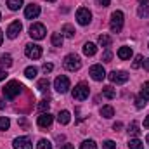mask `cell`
Wrapping results in <instances>:
<instances>
[{"instance_id": "6", "label": "cell", "mask_w": 149, "mask_h": 149, "mask_svg": "<svg viewBox=\"0 0 149 149\" xmlns=\"http://www.w3.org/2000/svg\"><path fill=\"white\" fill-rule=\"evenodd\" d=\"M88 94H90V88L87 83H78L73 88V99H76V101H85L88 97Z\"/></svg>"}, {"instance_id": "26", "label": "cell", "mask_w": 149, "mask_h": 149, "mask_svg": "<svg viewBox=\"0 0 149 149\" xmlns=\"http://www.w3.org/2000/svg\"><path fill=\"white\" fill-rule=\"evenodd\" d=\"M128 134H130V135H135V137H137V135L141 134V130H139V125H137V121H132V123L128 125Z\"/></svg>"}, {"instance_id": "32", "label": "cell", "mask_w": 149, "mask_h": 149, "mask_svg": "<svg viewBox=\"0 0 149 149\" xmlns=\"http://www.w3.org/2000/svg\"><path fill=\"white\" fill-rule=\"evenodd\" d=\"M9 127H10V120L7 118V116H2L0 118V130L3 132V130H9Z\"/></svg>"}, {"instance_id": "23", "label": "cell", "mask_w": 149, "mask_h": 149, "mask_svg": "<svg viewBox=\"0 0 149 149\" xmlns=\"http://www.w3.org/2000/svg\"><path fill=\"white\" fill-rule=\"evenodd\" d=\"M102 95L106 97V99H114L116 97V88H113V87H104L102 88Z\"/></svg>"}, {"instance_id": "48", "label": "cell", "mask_w": 149, "mask_h": 149, "mask_svg": "<svg viewBox=\"0 0 149 149\" xmlns=\"http://www.w3.org/2000/svg\"><path fill=\"white\" fill-rule=\"evenodd\" d=\"M47 2H50V3H52V2H56V0H47Z\"/></svg>"}, {"instance_id": "13", "label": "cell", "mask_w": 149, "mask_h": 149, "mask_svg": "<svg viewBox=\"0 0 149 149\" xmlns=\"http://www.w3.org/2000/svg\"><path fill=\"white\" fill-rule=\"evenodd\" d=\"M31 139L30 137H16L14 139V149H31Z\"/></svg>"}, {"instance_id": "47", "label": "cell", "mask_w": 149, "mask_h": 149, "mask_svg": "<svg viewBox=\"0 0 149 149\" xmlns=\"http://www.w3.org/2000/svg\"><path fill=\"white\" fill-rule=\"evenodd\" d=\"M146 142H148V144H149V134H148V137H146Z\"/></svg>"}, {"instance_id": "33", "label": "cell", "mask_w": 149, "mask_h": 149, "mask_svg": "<svg viewBox=\"0 0 149 149\" xmlns=\"http://www.w3.org/2000/svg\"><path fill=\"white\" fill-rule=\"evenodd\" d=\"M80 149H97V144L94 141H83L80 144Z\"/></svg>"}, {"instance_id": "25", "label": "cell", "mask_w": 149, "mask_h": 149, "mask_svg": "<svg viewBox=\"0 0 149 149\" xmlns=\"http://www.w3.org/2000/svg\"><path fill=\"white\" fill-rule=\"evenodd\" d=\"M101 116L102 118H113L114 116V109H113L111 106H102L101 108Z\"/></svg>"}, {"instance_id": "15", "label": "cell", "mask_w": 149, "mask_h": 149, "mask_svg": "<svg viewBox=\"0 0 149 149\" xmlns=\"http://www.w3.org/2000/svg\"><path fill=\"white\" fill-rule=\"evenodd\" d=\"M21 30H23V24H21L19 21H14V23H10L9 28H7V37L9 38H16L19 33H21Z\"/></svg>"}, {"instance_id": "38", "label": "cell", "mask_w": 149, "mask_h": 149, "mask_svg": "<svg viewBox=\"0 0 149 149\" xmlns=\"http://www.w3.org/2000/svg\"><path fill=\"white\" fill-rule=\"evenodd\" d=\"M52 70H54V66H52L50 63H45V64L42 66V71H43V73H45V74H47V73H50Z\"/></svg>"}, {"instance_id": "24", "label": "cell", "mask_w": 149, "mask_h": 149, "mask_svg": "<svg viewBox=\"0 0 149 149\" xmlns=\"http://www.w3.org/2000/svg\"><path fill=\"white\" fill-rule=\"evenodd\" d=\"M111 43H113V38L109 35H101L99 37V45L101 47H106L108 49V47H111Z\"/></svg>"}, {"instance_id": "36", "label": "cell", "mask_w": 149, "mask_h": 149, "mask_svg": "<svg viewBox=\"0 0 149 149\" xmlns=\"http://www.w3.org/2000/svg\"><path fill=\"white\" fill-rule=\"evenodd\" d=\"M102 148L104 149H116V142H113V141H104V142H102Z\"/></svg>"}, {"instance_id": "10", "label": "cell", "mask_w": 149, "mask_h": 149, "mask_svg": "<svg viewBox=\"0 0 149 149\" xmlns=\"http://www.w3.org/2000/svg\"><path fill=\"white\" fill-rule=\"evenodd\" d=\"M88 74H90L92 80H95V81H102V80L106 78V71H104V68H102L101 64H94V66L88 70Z\"/></svg>"}, {"instance_id": "14", "label": "cell", "mask_w": 149, "mask_h": 149, "mask_svg": "<svg viewBox=\"0 0 149 149\" xmlns=\"http://www.w3.org/2000/svg\"><path fill=\"white\" fill-rule=\"evenodd\" d=\"M52 121H54V116L50 114V113H42L40 116H38V127H42V128H49L50 125H52Z\"/></svg>"}, {"instance_id": "18", "label": "cell", "mask_w": 149, "mask_h": 149, "mask_svg": "<svg viewBox=\"0 0 149 149\" xmlns=\"http://www.w3.org/2000/svg\"><path fill=\"white\" fill-rule=\"evenodd\" d=\"M57 121L61 123V125H68L70 121H71V114H70V111H61L59 114H57Z\"/></svg>"}, {"instance_id": "8", "label": "cell", "mask_w": 149, "mask_h": 149, "mask_svg": "<svg viewBox=\"0 0 149 149\" xmlns=\"http://www.w3.org/2000/svg\"><path fill=\"white\" fill-rule=\"evenodd\" d=\"M45 26L43 24H40V23H35V24H31L30 26V37L33 38V40H42V38H45Z\"/></svg>"}, {"instance_id": "28", "label": "cell", "mask_w": 149, "mask_h": 149, "mask_svg": "<svg viewBox=\"0 0 149 149\" xmlns=\"http://www.w3.org/2000/svg\"><path fill=\"white\" fill-rule=\"evenodd\" d=\"M128 148L130 149H144V144L139 139H130L128 141Z\"/></svg>"}, {"instance_id": "27", "label": "cell", "mask_w": 149, "mask_h": 149, "mask_svg": "<svg viewBox=\"0 0 149 149\" xmlns=\"http://www.w3.org/2000/svg\"><path fill=\"white\" fill-rule=\"evenodd\" d=\"M21 5H23V0H7V7L10 10H17Z\"/></svg>"}, {"instance_id": "5", "label": "cell", "mask_w": 149, "mask_h": 149, "mask_svg": "<svg viewBox=\"0 0 149 149\" xmlns=\"http://www.w3.org/2000/svg\"><path fill=\"white\" fill-rule=\"evenodd\" d=\"M76 21H78V24H81V26L90 24V21H92V12H90L87 7H80V9L76 10Z\"/></svg>"}, {"instance_id": "11", "label": "cell", "mask_w": 149, "mask_h": 149, "mask_svg": "<svg viewBox=\"0 0 149 149\" xmlns=\"http://www.w3.org/2000/svg\"><path fill=\"white\" fill-rule=\"evenodd\" d=\"M108 78L111 80L113 83H116V85H121V83H127L128 81V74L125 73V71H116V70L108 74Z\"/></svg>"}, {"instance_id": "22", "label": "cell", "mask_w": 149, "mask_h": 149, "mask_svg": "<svg viewBox=\"0 0 149 149\" xmlns=\"http://www.w3.org/2000/svg\"><path fill=\"white\" fill-rule=\"evenodd\" d=\"M63 35L61 33H52V37H50V42H52V45L54 47H63Z\"/></svg>"}, {"instance_id": "43", "label": "cell", "mask_w": 149, "mask_h": 149, "mask_svg": "<svg viewBox=\"0 0 149 149\" xmlns=\"http://www.w3.org/2000/svg\"><path fill=\"white\" fill-rule=\"evenodd\" d=\"M144 128H149V116H146V120H144Z\"/></svg>"}, {"instance_id": "9", "label": "cell", "mask_w": 149, "mask_h": 149, "mask_svg": "<svg viewBox=\"0 0 149 149\" xmlns=\"http://www.w3.org/2000/svg\"><path fill=\"white\" fill-rule=\"evenodd\" d=\"M24 54H26V57H30V59H40V56H42V47L37 45V43H28L26 49H24Z\"/></svg>"}, {"instance_id": "17", "label": "cell", "mask_w": 149, "mask_h": 149, "mask_svg": "<svg viewBox=\"0 0 149 149\" xmlns=\"http://www.w3.org/2000/svg\"><path fill=\"white\" fill-rule=\"evenodd\" d=\"M118 57L121 59V61H128L130 57H132V47H120L118 49Z\"/></svg>"}, {"instance_id": "2", "label": "cell", "mask_w": 149, "mask_h": 149, "mask_svg": "<svg viewBox=\"0 0 149 149\" xmlns=\"http://www.w3.org/2000/svg\"><path fill=\"white\" fill-rule=\"evenodd\" d=\"M123 19H125V16H123L121 10H114V12L111 14L109 28H111L113 33H120V31H121V28H123Z\"/></svg>"}, {"instance_id": "7", "label": "cell", "mask_w": 149, "mask_h": 149, "mask_svg": "<svg viewBox=\"0 0 149 149\" xmlns=\"http://www.w3.org/2000/svg\"><path fill=\"white\" fill-rule=\"evenodd\" d=\"M54 88H56L59 94H66V92L70 90V78L64 76V74L57 76V78L54 80Z\"/></svg>"}, {"instance_id": "40", "label": "cell", "mask_w": 149, "mask_h": 149, "mask_svg": "<svg viewBox=\"0 0 149 149\" xmlns=\"http://www.w3.org/2000/svg\"><path fill=\"white\" fill-rule=\"evenodd\" d=\"M142 64H144V70L149 71V57H148V59H144V63H142Z\"/></svg>"}, {"instance_id": "30", "label": "cell", "mask_w": 149, "mask_h": 149, "mask_svg": "<svg viewBox=\"0 0 149 149\" xmlns=\"http://www.w3.org/2000/svg\"><path fill=\"white\" fill-rule=\"evenodd\" d=\"M37 73H38V70L35 66H28V68L24 70V76H26V78H35Z\"/></svg>"}, {"instance_id": "21", "label": "cell", "mask_w": 149, "mask_h": 149, "mask_svg": "<svg viewBox=\"0 0 149 149\" xmlns=\"http://www.w3.org/2000/svg\"><path fill=\"white\" fill-rule=\"evenodd\" d=\"M74 28L71 26V24H64L63 28H61V35H64V37H68V38H73L74 37Z\"/></svg>"}, {"instance_id": "49", "label": "cell", "mask_w": 149, "mask_h": 149, "mask_svg": "<svg viewBox=\"0 0 149 149\" xmlns=\"http://www.w3.org/2000/svg\"><path fill=\"white\" fill-rule=\"evenodd\" d=\"M0 19H2V14H0Z\"/></svg>"}, {"instance_id": "29", "label": "cell", "mask_w": 149, "mask_h": 149, "mask_svg": "<svg viewBox=\"0 0 149 149\" xmlns=\"http://www.w3.org/2000/svg\"><path fill=\"white\" fill-rule=\"evenodd\" d=\"M49 85H50V83H49V80H47V78H42V80H38L37 88L40 90V92H45V90L49 88Z\"/></svg>"}, {"instance_id": "42", "label": "cell", "mask_w": 149, "mask_h": 149, "mask_svg": "<svg viewBox=\"0 0 149 149\" xmlns=\"http://www.w3.org/2000/svg\"><path fill=\"white\" fill-rule=\"evenodd\" d=\"M121 127H123V125H121V123H120V121H118V123H114V125H113V128H114V130H120V128H121Z\"/></svg>"}, {"instance_id": "46", "label": "cell", "mask_w": 149, "mask_h": 149, "mask_svg": "<svg viewBox=\"0 0 149 149\" xmlns=\"http://www.w3.org/2000/svg\"><path fill=\"white\" fill-rule=\"evenodd\" d=\"M2 42H3V33L0 31V45H2Z\"/></svg>"}, {"instance_id": "12", "label": "cell", "mask_w": 149, "mask_h": 149, "mask_svg": "<svg viewBox=\"0 0 149 149\" xmlns=\"http://www.w3.org/2000/svg\"><path fill=\"white\" fill-rule=\"evenodd\" d=\"M38 16H40V5H37V3L26 5V9H24V17L26 19H37Z\"/></svg>"}, {"instance_id": "16", "label": "cell", "mask_w": 149, "mask_h": 149, "mask_svg": "<svg viewBox=\"0 0 149 149\" xmlns=\"http://www.w3.org/2000/svg\"><path fill=\"white\" fill-rule=\"evenodd\" d=\"M137 14H139V17H148L149 16V0H139Z\"/></svg>"}, {"instance_id": "37", "label": "cell", "mask_w": 149, "mask_h": 149, "mask_svg": "<svg viewBox=\"0 0 149 149\" xmlns=\"http://www.w3.org/2000/svg\"><path fill=\"white\" fill-rule=\"evenodd\" d=\"M111 59H113L111 50H106V52L102 54V61H104V63H111Z\"/></svg>"}, {"instance_id": "45", "label": "cell", "mask_w": 149, "mask_h": 149, "mask_svg": "<svg viewBox=\"0 0 149 149\" xmlns=\"http://www.w3.org/2000/svg\"><path fill=\"white\" fill-rule=\"evenodd\" d=\"M3 108H5V101H2V99H0V109H3Z\"/></svg>"}, {"instance_id": "34", "label": "cell", "mask_w": 149, "mask_h": 149, "mask_svg": "<svg viewBox=\"0 0 149 149\" xmlns=\"http://www.w3.org/2000/svg\"><path fill=\"white\" fill-rule=\"evenodd\" d=\"M142 63H144V57H142V56H137V57H135V61H134V64H132V68H134V70H137V68H141V66H142Z\"/></svg>"}, {"instance_id": "20", "label": "cell", "mask_w": 149, "mask_h": 149, "mask_svg": "<svg viewBox=\"0 0 149 149\" xmlns=\"http://www.w3.org/2000/svg\"><path fill=\"white\" fill-rule=\"evenodd\" d=\"M0 66H2V68H10V66H12V57H10V54H2V56H0Z\"/></svg>"}, {"instance_id": "31", "label": "cell", "mask_w": 149, "mask_h": 149, "mask_svg": "<svg viewBox=\"0 0 149 149\" xmlns=\"http://www.w3.org/2000/svg\"><path fill=\"white\" fill-rule=\"evenodd\" d=\"M37 149H52V144H50V141H47V139H40L37 144Z\"/></svg>"}, {"instance_id": "39", "label": "cell", "mask_w": 149, "mask_h": 149, "mask_svg": "<svg viewBox=\"0 0 149 149\" xmlns=\"http://www.w3.org/2000/svg\"><path fill=\"white\" fill-rule=\"evenodd\" d=\"M109 2H111V0H97V5H99V7H108Z\"/></svg>"}, {"instance_id": "44", "label": "cell", "mask_w": 149, "mask_h": 149, "mask_svg": "<svg viewBox=\"0 0 149 149\" xmlns=\"http://www.w3.org/2000/svg\"><path fill=\"white\" fill-rule=\"evenodd\" d=\"M61 149H74V148L71 146V144H64V146H63Z\"/></svg>"}, {"instance_id": "1", "label": "cell", "mask_w": 149, "mask_h": 149, "mask_svg": "<svg viewBox=\"0 0 149 149\" xmlns=\"http://www.w3.org/2000/svg\"><path fill=\"white\" fill-rule=\"evenodd\" d=\"M23 90V85L16 80H10L5 87H3V97L5 99H16Z\"/></svg>"}, {"instance_id": "4", "label": "cell", "mask_w": 149, "mask_h": 149, "mask_svg": "<svg viewBox=\"0 0 149 149\" xmlns=\"http://www.w3.org/2000/svg\"><path fill=\"white\" fill-rule=\"evenodd\" d=\"M148 102H149V81H146V83L142 85V88H141L139 97L135 99V108H137V109H142Z\"/></svg>"}, {"instance_id": "19", "label": "cell", "mask_w": 149, "mask_h": 149, "mask_svg": "<svg viewBox=\"0 0 149 149\" xmlns=\"http://www.w3.org/2000/svg\"><path fill=\"white\" fill-rule=\"evenodd\" d=\"M95 52H97V47H95L92 42H87V43L83 45V54H85V56H95Z\"/></svg>"}, {"instance_id": "35", "label": "cell", "mask_w": 149, "mask_h": 149, "mask_svg": "<svg viewBox=\"0 0 149 149\" xmlns=\"http://www.w3.org/2000/svg\"><path fill=\"white\" fill-rule=\"evenodd\" d=\"M49 106H50V102H49V101H40L38 109H40L42 113H45V111H49Z\"/></svg>"}, {"instance_id": "41", "label": "cell", "mask_w": 149, "mask_h": 149, "mask_svg": "<svg viewBox=\"0 0 149 149\" xmlns=\"http://www.w3.org/2000/svg\"><path fill=\"white\" fill-rule=\"evenodd\" d=\"M5 76H7V73H5L3 70H0V81H2V80H5Z\"/></svg>"}, {"instance_id": "3", "label": "cell", "mask_w": 149, "mask_h": 149, "mask_svg": "<svg viewBox=\"0 0 149 149\" xmlns=\"http://www.w3.org/2000/svg\"><path fill=\"white\" fill-rule=\"evenodd\" d=\"M64 68L68 70V71H78L80 68H81V61H80V57L76 56V54H68L66 57H64Z\"/></svg>"}]
</instances>
